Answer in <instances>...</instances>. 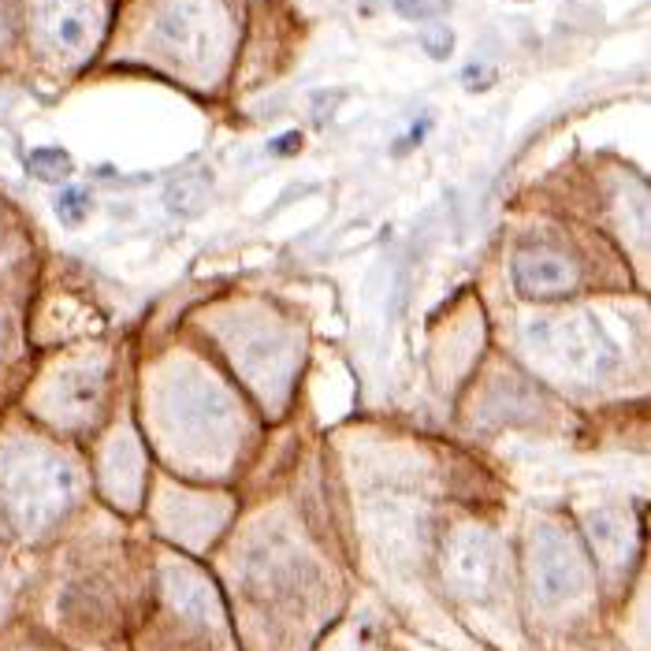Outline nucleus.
<instances>
[{"instance_id":"0eeeda50","label":"nucleus","mask_w":651,"mask_h":651,"mask_svg":"<svg viewBox=\"0 0 651 651\" xmlns=\"http://www.w3.org/2000/svg\"><path fill=\"white\" fill-rule=\"evenodd\" d=\"M424 134H429V120H424V123H413V131H410V142H421Z\"/></svg>"},{"instance_id":"20e7f679","label":"nucleus","mask_w":651,"mask_h":651,"mask_svg":"<svg viewBox=\"0 0 651 651\" xmlns=\"http://www.w3.org/2000/svg\"><path fill=\"white\" fill-rule=\"evenodd\" d=\"M86 202H89L86 190H79V186H63V194H60L57 209H60V216H68V224H79V220H83Z\"/></svg>"},{"instance_id":"7ed1b4c3","label":"nucleus","mask_w":651,"mask_h":651,"mask_svg":"<svg viewBox=\"0 0 651 651\" xmlns=\"http://www.w3.org/2000/svg\"><path fill=\"white\" fill-rule=\"evenodd\" d=\"M395 12L402 20L424 23V20H439V15L450 12V0H395Z\"/></svg>"},{"instance_id":"39448f33","label":"nucleus","mask_w":651,"mask_h":651,"mask_svg":"<svg viewBox=\"0 0 651 651\" xmlns=\"http://www.w3.org/2000/svg\"><path fill=\"white\" fill-rule=\"evenodd\" d=\"M421 45L432 60H447L450 49H455V34L450 31H429V34H421Z\"/></svg>"},{"instance_id":"f03ea898","label":"nucleus","mask_w":651,"mask_h":651,"mask_svg":"<svg viewBox=\"0 0 651 651\" xmlns=\"http://www.w3.org/2000/svg\"><path fill=\"white\" fill-rule=\"evenodd\" d=\"M26 168L34 171L45 183H60L63 176H71V157L57 146H45V149H34L31 160H26Z\"/></svg>"},{"instance_id":"423d86ee","label":"nucleus","mask_w":651,"mask_h":651,"mask_svg":"<svg viewBox=\"0 0 651 651\" xmlns=\"http://www.w3.org/2000/svg\"><path fill=\"white\" fill-rule=\"evenodd\" d=\"M298 142H302V134H284L279 142H273V149L276 153H291V146H298Z\"/></svg>"},{"instance_id":"f257e3e1","label":"nucleus","mask_w":651,"mask_h":651,"mask_svg":"<svg viewBox=\"0 0 651 651\" xmlns=\"http://www.w3.org/2000/svg\"><path fill=\"white\" fill-rule=\"evenodd\" d=\"M518 284L526 287L529 294H563L569 284H574V268H566L558 257H521L518 261Z\"/></svg>"}]
</instances>
